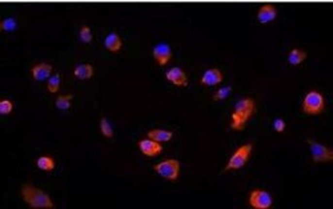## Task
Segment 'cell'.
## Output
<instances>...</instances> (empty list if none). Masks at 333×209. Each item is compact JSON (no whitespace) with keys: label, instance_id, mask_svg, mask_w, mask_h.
I'll return each mask as SVG.
<instances>
[{"label":"cell","instance_id":"cell-1","mask_svg":"<svg viewBox=\"0 0 333 209\" xmlns=\"http://www.w3.org/2000/svg\"><path fill=\"white\" fill-rule=\"evenodd\" d=\"M20 196L23 201L32 209H53L51 196L43 189L33 187L31 184H24L20 188Z\"/></svg>","mask_w":333,"mask_h":209},{"label":"cell","instance_id":"cell-5","mask_svg":"<svg viewBox=\"0 0 333 209\" xmlns=\"http://www.w3.org/2000/svg\"><path fill=\"white\" fill-rule=\"evenodd\" d=\"M153 171L168 181H176L180 175V161L177 159H166L155 164Z\"/></svg>","mask_w":333,"mask_h":209},{"label":"cell","instance_id":"cell-14","mask_svg":"<svg viewBox=\"0 0 333 209\" xmlns=\"http://www.w3.org/2000/svg\"><path fill=\"white\" fill-rule=\"evenodd\" d=\"M104 47L108 49L110 52H119L123 48V40L119 36V33L116 32H110L104 39Z\"/></svg>","mask_w":333,"mask_h":209},{"label":"cell","instance_id":"cell-18","mask_svg":"<svg viewBox=\"0 0 333 209\" xmlns=\"http://www.w3.org/2000/svg\"><path fill=\"white\" fill-rule=\"evenodd\" d=\"M36 167L44 172H52L56 167V162L53 160V157L51 156H40L37 157Z\"/></svg>","mask_w":333,"mask_h":209},{"label":"cell","instance_id":"cell-24","mask_svg":"<svg viewBox=\"0 0 333 209\" xmlns=\"http://www.w3.org/2000/svg\"><path fill=\"white\" fill-rule=\"evenodd\" d=\"M14 111V103L8 99H3L0 101V113L3 116L11 115Z\"/></svg>","mask_w":333,"mask_h":209},{"label":"cell","instance_id":"cell-7","mask_svg":"<svg viewBox=\"0 0 333 209\" xmlns=\"http://www.w3.org/2000/svg\"><path fill=\"white\" fill-rule=\"evenodd\" d=\"M248 204L253 209H269L273 205V199L266 189H252L248 196Z\"/></svg>","mask_w":333,"mask_h":209},{"label":"cell","instance_id":"cell-4","mask_svg":"<svg viewBox=\"0 0 333 209\" xmlns=\"http://www.w3.org/2000/svg\"><path fill=\"white\" fill-rule=\"evenodd\" d=\"M252 149L253 145L248 143V144H243L240 145L236 151L232 153V156L229 157L227 165L224 168V172H229V171H237L245 167V164L250 160V155H252Z\"/></svg>","mask_w":333,"mask_h":209},{"label":"cell","instance_id":"cell-6","mask_svg":"<svg viewBox=\"0 0 333 209\" xmlns=\"http://www.w3.org/2000/svg\"><path fill=\"white\" fill-rule=\"evenodd\" d=\"M307 144L309 146L313 162L320 164V162H329L333 160V151L329 146L324 145L313 139H307Z\"/></svg>","mask_w":333,"mask_h":209},{"label":"cell","instance_id":"cell-12","mask_svg":"<svg viewBox=\"0 0 333 209\" xmlns=\"http://www.w3.org/2000/svg\"><path fill=\"white\" fill-rule=\"evenodd\" d=\"M53 67L51 64L48 63H39L35 64L31 68V75L33 80L36 81H46L48 79L51 78L52 75Z\"/></svg>","mask_w":333,"mask_h":209},{"label":"cell","instance_id":"cell-10","mask_svg":"<svg viewBox=\"0 0 333 209\" xmlns=\"http://www.w3.org/2000/svg\"><path fill=\"white\" fill-rule=\"evenodd\" d=\"M166 79L179 88H184L188 85L187 73L180 67H172V68L168 69L166 72Z\"/></svg>","mask_w":333,"mask_h":209},{"label":"cell","instance_id":"cell-17","mask_svg":"<svg viewBox=\"0 0 333 209\" xmlns=\"http://www.w3.org/2000/svg\"><path fill=\"white\" fill-rule=\"evenodd\" d=\"M307 59V52L304 49H300V48H293L291 49V52L288 53V63L291 65H300V64Z\"/></svg>","mask_w":333,"mask_h":209},{"label":"cell","instance_id":"cell-22","mask_svg":"<svg viewBox=\"0 0 333 209\" xmlns=\"http://www.w3.org/2000/svg\"><path fill=\"white\" fill-rule=\"evenodd\" d=\"M79 37H80V40L84 44H89V43H92V40H94V35H92V31H91V28L88 26H83L80 28Z\"/></svg>","mask_w":333,"mask_h":209},{"label":"cell","instance_id":"cell-20","mask_svg":"<svg viewBox=\"0 0 333 209\" xmlns=\"http://www.w3.org/2000/svg\"><path fill=\"white\" fill-rule=\"evenodd\" d=\"M60 83H62V79H60V75H59V73L51 75V78L47 80L48 92H50V94H56L57 91L60 89Z\"/></svg>","mask_w":333,"mask_h":209},{"label":"cell","instance_id":"cell-2","mask_svg":"<svg viewBox=\"0 0 333 209\" xmlns=\"http://www.w3.org/2000/svg\"><path fill=\"white\" fill-rule=\"evenodd\" d=\"M255 110L256 103L252 97H241L237 100L231 115V128L236 132L243 131L252 115L255 113Z\"/></svg>","mask_w":333,"mask_h":209},{"label":"cell","instance_id":"cell-13","mask_svg":"<svg viewBox=\"0 0 333 209\" xmlns=\"http://www.w3.org/2000/svg\"><path fill=\"white\" fill-rule=\"evenodd\" d=\"M257 20L260 24H269L273 20H276L277 10L272 4L261 5L259 11H257Z\"/></svg>","mask_w":333,"mask_h":209},{"label":"cell","instance_id":"cell-15","mask_svg":"<svg viewBox=\"0 0 333 209\" xmlns=\"http://www.w3.org/2000/svg\"><path fill=\"white\" fill-rule=\"evenodd\" d=\"M73 76L79 80H89L94 76V67L91 64H78L73 69Z\"/></svg>","mask_w":333,"mask_h":209},{"label":"cell","instance_id":"cell-3","mask_svg":"<svg viewBox=\"0 0 333 209\" xmlns=\"http://www.w3.org/2000/svg\"><path fill=\"white\" fill-rule=\"evenodd\" d=\"M302 112L305 115L309 116H316L323 113L325 110V99L324 95L321 92H318L316 89L309 91L302 100Z\"/></svg>","mask_w":333,"mask_h":209},{"label":"cell","instance_id":"cell-19","mask_svg":"<svg viewBox=\"0 0 333 209\" xmlns=\"http://www.w3.org/2000/svg\"><path fill=\"white\" fill-rule=\"evenodd\" d=\"M72 99L73 96L71 94L60 95V96H57L56 100H55V107L60 111L69 110V108H71V104H72Z\"/></svg>","mask_w":333,"mask_h":209},{"label":"cell","instance_id":"cell-16","mask_svg":"<svg viewBox=\"0 0 333 209\" xmlns=\"http://www.w3.org/2000/svg\"><path fill=\"white\" fill-rule=\"evenodd\" d=\"M147 136L152 139V140L157 141V143H168V141L172 140L173 137V132L172 131H166V129H151V131L147 133Z\"/></svg>","mask_w":333,"mask_h":209},{"label":"cell","instance_id":"cell-26","mask_svg":"<svg viewBox=\"0 0 333 209\" xmlns=\"http://www.w3.org/2000/svg\"><path fill=\"white\" fill-rule=\"evenodd\" d=\"M286 128V123L281 117H276L275 120H273V129L277 132V133H283V132L285 131Z\"/></svg>","mask_w":333,"mask_h":209},{"label":"cell","instance_id":"cell-8","mask_svg":"<svg viewBox=\"0 0 333 209\" xmlns=\"http://www.w3.org/2000/svg\"><path fill=\"white\" fill-rule=\"evenodd\" d=\"M152 56L160 67H164L171 62L172 48L166 43H157L152 48Z\"/></svg>","mask_w":333,"mask_h":209},{"label":"cell","instance_id":"cell-25","mask_svg":"<svg viewBox=\"0 0 333 209\" xmlns=\"http://www.w3.org/2000/svg\"><path fill=\"white\" fill-rule=\"evenodd\" d=\"M16 27H17V23L14 17H5L4 20L1 21V30L4 32H14Z\"/></svg>","mask_w":333,"mask_h":209},{"label":"cell","instance_id":"cell-11","mask_svg":"<svg viewBox=\"0 0 333 209\" xmlns=\"http://www.w3.org/2000/svg\"><path fill=\"white\" fill-rule=\"evenodd\" d=\"M223 81V72L217 68H208L200 79V84L205 87H216Z\"/></svg>","mask_w":333,"mask_h":209},{"label":"cell","instance_id":"cell-9","mask_svg":"<svg viewBox=\"0 0 333 209\" xmlns=\"http://www.w3.org/2000/svg\"><path fill=\"white\" fill-rule=\"evenodd\" d=\"M137 146H139L141 153L147 157H155L163 152L162 143H157V141L152 140L150 137L139 140Z\"/></svg>","mask_w":333,"mask_h":209},{"label":"cell","instance_id":"cell-21","mask_svg":"<svg viewBox=\"0 0 333 209\" xmlns=\"http://www.w3.org/2000/svg\"><path fill=\"white\" fill-rule=\"evenodd\" d=\"M100 132H101V135L104 137H107V139H112L114 137V129H112V126H111V123L108 120H107V117H101L100 119Z\"/></svg>","mask_w":333,"mask_h":209},{"label":"cell","instance_id":"cell-23","mask_svg":"<svg viewBox=\"0 0 333 209\" xmlns=\"http://www.w3.org/2000/svg\"><path fill=\"white\" fill-rule=\"evenodd\" d=\"M232 92V87L231 85H227V87H221L219 88L214 95V100L215 101H223L227 97H229V95Z\"/></svg>","mask_w":333,"mask_h":209}]
</instances>
